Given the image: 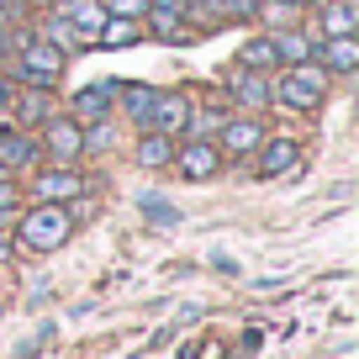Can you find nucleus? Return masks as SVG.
Listing matches in <instances>:
<instances>
[{"mask_svg": "<svg viewBox=\"0 0 359 359\" xmlns=\"http://www.w3.org/2000/svg\"><path fill=\"white\" fill-rule=\"evenodd\" d=\"M79 191H85V180L74 175V164H48V169H37V180H32L37 201H74Z\"/></svg>", "mask_w": 359, "mask_h": 359, "instance_id": "obj_5", "label": "nucleus"}, {"mask_svg": "<svg viewBox=\"0 0 359 359\" xmlns=\"http://www.w3.org/2000/svg\"><path fill=\"white\" fill-rule=\"evenodd\" d=\"M169 164H175L185 180H212L217 169H222V154H217L206 137H191L185 148H175V158H169Z\"/></svg>", "mask_w": 359, "mask_h": 359, "instance_id": "obj_6", "label": "nucleus"}, {"mask_svg": "<svg viewBox=\"0 0 359 359\" xmlns=\"http://www.w3.org/2000/svg\"><path fill=\"white\" fill-rule=\"evenodd\" d=\"M169 158H175L169 133H143V143H137V164H143V169H164Z\"/></svg>", "mask_w": 359, "mask_h": 359, "instance_id": "obj_18", "label": "nucleus"}, {"mask_svg": "<svg viewBox=\"0 0 359 359\" xmlns=\"http://www.w3.org/2000/svg\"><path fill=\"white\" fill-rule=\"evenodd\" d=\"M11 222H16V206H0V233H6Z\"/></svg>", "mask_w": 359, "mask_h": 359, "instance_id": "obj_31", "label": "nucleus"}, {"mask_svg": "<svg viewBox=\"0 0 359 359\" xmlns=\"http://www.w3.org/2000/svg\"><path fill=\"white\" fill-rule=\"evenodd\" d=\"M22 43H27V27L16 22L11 6H0V53H6V48H22Z\"/></svg>", "mask_w": 359, "mask_h": 359, "instance_id": "obj_21", "label": "nucleus"}, {"mask_svg": "<svg viewBox=\"0 0 359 359\" xmlns=\"http://www.w3.org/2000/svg\"><path fill=\"white\" fill-rule=\"evenodd\" d=\"M227 79H233V90H238V101H243V106H269V101H275L264 69H238V74H227Z\"/></svg>", "mask_w": 359, "mask_h": 359, "instance_id": "obj_13", "label": "nucleus"}, {"mask_svg": "<svg viewBox=\"0 0 359 359\" xmlns=\"http://www.w3.org/2000/svg\"><path fill=\"white\" fill-rule=\"evenodd\" d=\"M43 37H48V43H53V48H69V43H79V37H74V27H69L64 16H53V22H48V32H43Z\"/></svg>", "mask_w": 359, "mask_h": 359, "instance_id": "obj_27", "label": "nucleus"}, {"mask_svg": "<svg viewBox=\"0 0 359 359\" xmlns=\"http://www.w3.org/2000/svg\"><path fill=\"white\" fill-rule=\"evenodd\" d=\"M280 58H275V48H269V37H254V43L243 48V69H275Z\"/></svg>", "mask_w": 359, "mask_h": 359, "instance_id": "obj_22", "label": "nucleus"}, {"mask_svg": "<svg viewBox=\"0 0 359 359\" xmlns=\"http://www.w3.org/2000/svg\"><path fill=\"white\" fill-rule=\"evenodd\" d=\"M317 64H323L327 74H354L359 43H354V37H323V48H317Z\"/></svg>", "mask_w": 359, "mask_h": 359, "instance_id": "obj_10", "label": "nucleus"}, {"mask_svg": "<svg viewBox=\"0 0 359 359\" xmlns=\"http://www.w3.org/2000/svg\"><path fill=\"white\" fill-rule=\"evenodd\" d=\"M269 48H275L280 64H302V58H306V37L291 32V27H269Z\"/></svg>", "mask_w": 359, "mask_h": 359, "instance_id": "obj_19", "label": "nucleus"}, {"mask_svg": "<svg viewBox=\"0 0 359 359\" xmlns=\"http://www.w3.org/2000/svg\"><path fill=\"white\" fill-rule=\"evenodd\" d=\"M254 16H264V22L269 27H291V16H296V6H291V0H280V6H259V11Z\"/></svg>", "mask_w": 359, "mask_h": 359, "instance_id": "obj_26", "label": "nucleus"}, {"mask_svg": "<svg viewBox=\"0 0 359 359\" xmlns=\"http://www.w3.org/2000/svg\"><path fill=\"white\" fill-rule=\"evenodd\" d=\"M37 158V143L27 137V127H0V169H22Z\"/></svg>", "mask_w": 359, "mask_h": 359, "instance_id": "obj_12", "label": "nucleus"}, {"mask_svg": "<svg viewBox=\"0 0 359 359\" xmlns=\"http://www.w3.org/2000/svg\"><path fill=\"white\" fill-rule=\"evenodd\" d=\"M106 11H116V16H143V11H148V0H111Z\"/></svg>", "mask_w": 359, "mask_h": 359, "instance_id": "obj_28", "label": "nucleus"}, {"mask_svg": "<svg viewBox=\"0 0 359 359\" xmlns=\"http://www.w3.org/2000/svg\"><path fill=\"white\" fill-rule=\"evenodd\" d=\"M143 217H148V222H158V227H175L180 222V212L169 201H143Z\"/></svg>", "mask_w": 359, "mask_h": 359, "instance_id": "obj_25", "label": "nucleus"}, {"mask_svg": "<svg viewBox=\"0 0 359 359\" xmlns=\"http://www.w3.org/2000/svg\"><path fill=\"white\" fill-rule=\"evenodd\" d=\"M106 116H111V90L90 85L74 95V122H106Z\"/></svg>", "mask_w": 359, "mask_h": 359, "instance_id": "obj_15", "label": "nucleus"}, {"mask_svg": "<svg viewBox=\"0 0 359 359\" xmlns=\"http://www.w3.org/2000/svg\"><path fill=\"white\" fill-rule=\"evenodd\" d=\"M291 6H302V0H291Z\"/></svg>", "mask_w": 359, "mask_h": 359, "instance_id": "obj_34", "label": "nucleus"}, {"mask_svg": "<svg viewBox=\"0 0 359 359\" xmlns=\"http://www.w3.org/2000/svg\"><path fill=\"white\" fill-rule=\"evenodd\" d=\"M58 16H69L79 43H95V32H101V22H106V6L101 0H58Z\"/></svg>", "mask_w": 359, "mask_h": 359, "instance_id": "obj_7", "label": "nucleus"}, {"mask_svg": "<svg viewBox=\"0 0 359 359\" xmlns=\"http://www.w3.org/2000/svg\"><path fill=\"white\" fill-rule=\"evenodd\" d=\"M43 6H58V0H43Z\"/></svg>", "mask_w": 359, "mask_h": 359, "instance_id": "obj_32", "label": "nucleus"}, {"mask_svg": "<svg viewBox=\"0 0 359 359\" xmlns=\"http://www.w3.org/2000/svg\"><path fill=\"white\" fill-rule=\"evenodd\" d=\"M11 95H16V90L6 85V79H0V116H6V106H11Z\"/></svg>", "mask_w": 359, "mask_h": 359, "instance_id": "obj_30", "label": "nucleus"}, {"mask_svg": "<svg viewBox=\"0 0 359 359\" xmlns=\"http://www.w3.org/2000/svg\"><path fill=\"white\" fill-rule=\"evenodd\" d=\"M95 43H106V48L137 43V16H116V11H106V22H101V32H95Z\"/></svg>", "mask_w": 359, "mask_h": 359, "instance_id": "obj_17", "label": "nucleus"}, {"mask_svg": "<svg viewBox=\"0 0 359 359\" xmlns=\"http://www.w3.org/2000/svg\"><path fill=\"white\" fill-rule=\"evenodd\" d=\"M285 169H296V143H291V137H264V154H259V175L275 180V175H285Z\"/></svg>", "mask_w": 359, "mask_h": 359, "instance_id": "obj_14", "label": "nucleus"}, {"mask_svg": "<svg viewBox=\"0 0 359 359\" xmlns=\"http://www.w3.org/2000/svg\"><path fill=\"white\" fill-rule=\"evenodd\" d=\"M148 127H154V133H180V127H191V101H185V95H154Z\"/></svg>", "mask_w": 359, "mask_h": 359, "instance_id": "obj_9", "label": "nucleus"}, {"mask_svg": "<svg viewBox=\"0 0 359 359\" xmlns=\"http://www.w3.org/2000/svg\"><path fill=\"white\" fill-rule=\"evenodd\" d=\"M16 53H22V85H32V90H53L64 64H69L64 48H53L48 37H32V32H27V43Z\"/></svg>", "mask_w": 359, "mask_h": 359, "instance_id": "obj_3", "label": "nucleus"}, {"mask_svg": "<svg viewBox=\"0 0 359 359\" xmlns=\"http://www.w3.org/2000/svg\"><path fill=\"white\" fill-rule=\"evenodd\" d=\"M0 175H11V169H0Z\"/></svg>", "mask_w": 359, "mask_h": 359, "instance_id": "obj_33", "label": "nucleus"}, {"mask_svg": "<svg viewBox=\"0 0 359 359\" xmlns=\"http://www.w3.org/2000/svg\"><path fill=\"white\" fill-rule=\"evenodd\" d=\"M69 233H74V217H69L64 201H37L32 212L22 217V243L32 248V254H53V248H64Z\"/></svg>", "mask_w": 359, "mask_h": 359, "instance_id": "obj_1", "label": "nucleus"}, {"mask_svg": "<svg viewBox=\"0 0 359 359\" xmlns=\"http://www.w3.org/2000/svg\"><path fill=\"white\" fill-rule=\"evenodd\" d=\"M269 90H275L291 111H312V106L327 95V69L323 64H285V74L269 79Z\"/></svg>", "mask_w": 359, "mask_h": 359, "instance_id": "obj_2", "label": "nucleus"}, {"mask_svg": "<svg viewBox=\"0 0 359 359\" xmlns=\"http://www.w3.org/2000/svg\"><path fill=\"white\" fill-rule=\"evenodd\" d=\"M217 143H222L227 154H254V148L264 143V127H259L254 116H238V122H222V133H217Z\"/></svg>", "mask_w": 359, "mask_h": 359, "instance_id": "obj_11", "label": "nucleus"}, {"mask_svg": "<svg viewBox=\"0 0 359 359\" xmlns=\"http://www.w3.org/2000/svg\"><path fill=\"white\" fill-rule=\"evenodd\" d=\"M37 154H48V164H74V158L85 154V133H79V122H74V116H48Z\"/></svg>", "mask_w": 359, "mask_h": 359, "instance_id": "obj_4", "label": "nucleus"}, {"mask_svg": "<svg viewBox=\"0 0 359 359\" xmlns=\"http://www.w3.org/2000/svg\"><path fill=\"white\" fill-rule=\"evenodd\" d=\"M185 0H148V27H154V37H164V43H180L185 37Z\"/></svg>", "mask_w": 359, "mask_h": 359, "instance_id": "obj_8", "label": "nucleus"}, {"mask_svg": "<svg viewBox=\"0 0 359 359\" xmlns=\"http://www.w3.org/2000/svg\"><path fill=\"white\" fill-rule=\"evenodd\" d=\"M0 206H16V191L6 185V175H0Z\"/></svg>", "mask_w": 359, "mask_h": 359, "instance_id": "obj_29", "label": "nucleus"}, {"mask_svg": "<svg viewBox=\"0 0 359 359\" xmlns=\"http://www.w3.org/2000/svg\"><path fill=\"white\" fill-rule=\"evenodd\" d=\"M354 0H333V6H327L323 11V22H317V32L323 37H354Z\"/></svg>", "mask_w": 359, "mask_h": 359, "instance_id": "obj_16", "label": "nucleus"}, {"mask_svg": "<svg viewBox=\"0 0 359 359\" xmlns=\"http://www.w3.org/2000/svg\"><path fill=\"white\" fill-rule=\"evenodd\" d=\"M212 11L217 16H238V22H243V16L259 11V0H212Z\"/></svg>", "mask_w": 359, "mask_h": 359, "instance_id": "obj_24", "label": "nucleus"}, {"mask_svg": "<svg viewBox=\"0 0 359 359\" xmlns=\"http://www.w3.org/2000/svg\"><path fill=\"white\" fill-rule=\"evenodd\" d=\"M6 111L16 116V127H43V122H48L43 95H11V106H6Z\"/></svg>", "mask_w": 359, "mask_h": 359, "instance_id": "obj_20", "label": "nucleus"}, {"mask_svg": "<svg viewBox=\"0 0 359 359\" xmlns=\"http://www.w3.org/2000/svg\"><path fill=\"white\" fill-rule=\"evenodd\" d=\"M154 95L158 90H127V111H133L137 127H148V111H154Z\"/></svg>", "mask_w": 359, "mask_h": 359, "instance_id": "obj_23", "label": "nucleus"}]
</instances>
